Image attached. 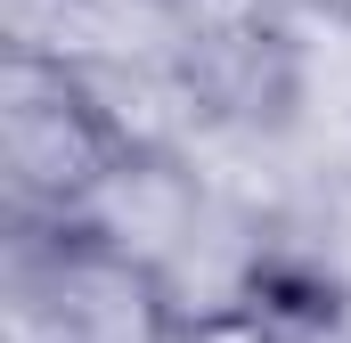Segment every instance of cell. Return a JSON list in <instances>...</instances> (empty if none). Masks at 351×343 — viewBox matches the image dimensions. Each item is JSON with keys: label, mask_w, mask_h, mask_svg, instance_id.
Masks as SVG:
<instances>
[{"label": "cell", "mask_w": 351, "mask_h": 343, "mask_svg": "<svg viewBox=\"0 0 351 343\" xmlns=\"http://www.w3.org/2000/svg\"><path fill=\"white\" fill-rule=\"evenodd\" d=\"M114 131L98 123L90 90L66 58L16 49L0 58V188H8V229H66L82 196L114 172Z\"/></svg>", "instance_id": "6da1fadb"}, {"label": "cell", "mask_w": 351, "mask_h": 343, "mask_svg": "<svg viewBox=\"0 0 351 343\" xmlns=\"http://www.w3.org/2000/svg\"><path fill=\"white\" fill-rule=\"evenodd\" d=\"M204 204H213V180L188 147H139V156H114V172L82 196V213L66 229L156 278L188 246V229L204 221Z\"/></svg>", "instance_id": "7a4b0ae2"}, {"label": "cell", "mask_w": 351, "mask_h": 343, "mask_svg": "<svg viewBox=\"0 0 351 343\" xmlns=\"http://www.w3.org/2000/svg\"><path fill=\"white\" fill-rule=\"evenodd\" d=\"M294 33V131L327 156H351V0L286 8Z\"/></svg>", "instance_id": "3957f363"}, {"label": "cell", "mask_w": 351, "mask_h": 343, "mask_svg": "<svg viewBox=\"0 0 351 343\" xmlns=\"http://www.w3.org/2000/svg\"><path fill=\"white\" fill-rule=\"evenodd\" d=\"M172 343H294V335L269 303H254V311H221V319H180Z\"/></svg>", "instance_id": "277c9868"}]
</instances>
